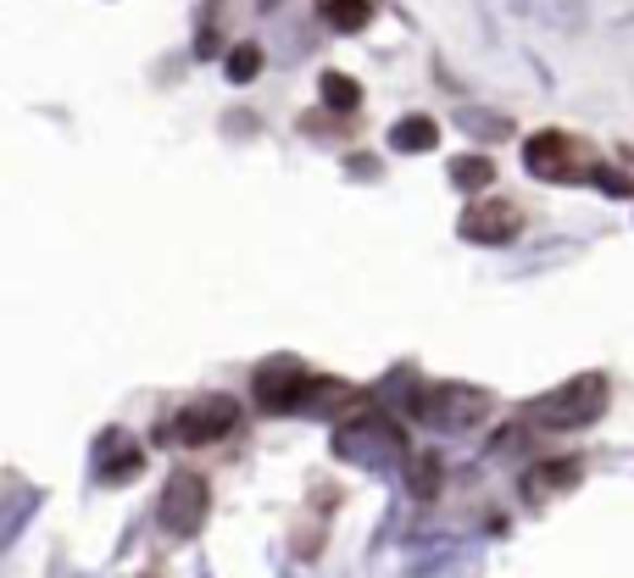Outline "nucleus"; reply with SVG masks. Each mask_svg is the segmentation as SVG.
Returning <instances> with one entry per match:
<instances>
[{
	"mask_svg": "<svg viewBox=\"0 0 634 578\" xmlns=\"http://www.w3.org/2000/svg\"><path fill=\"white\" fill-rule=\"evenodd\" d=\"M318 89H323V106H328V112H339V117L362 106V84H357L351 73H323V78H318Z\"/></svg>",
	"mask_w": 634,
	"mask_h": 578,
	"instance_id": "obj_12",
	"label": "nucleus"
},
{
	"mask_svg": "<svg viewBox=\"0 0 634 578\" xmlns=\"http://www.w3.org/2000/svg\"><path fill=\"white\" fill-rule=\"evenodd\" d=\"M234 423H239V401L234 395H195L189 406H178L173 434L184 445H217V440L234 434Z\"/></svg>",
	"mask_w": 634,
	"mask_h": 578,
	"instance_id": "obj_6",
	"label": "nucleus"
},
{
	"mask_svg": "<svg viewBox=\"0 0 634 578\" xmlns=\"http://www.w3.org/2000/svg\"><path fill=\"white\" fill-rule=\"evenodd\" d=\"M257 73H262V45H251V39L234 45V51H228V78L234 84H251Z\"/></svg>",
	"mask_w": 634,
	"mask_h": 578,
	"instance_id": "obj_15",
	"label": "nucleus"
},
{
	"mask_svg": "<svg viewBox=\"0 0 634 578\" xmlns=\"http://www.w3.org/2000/svg\"><path fill=\"white\" fill-rule=\"evenodd\" d=\"M579 478H584V467L573 456V462H551L540 473H529V490H568V485H579Z\"/></svg>",
	"mask_w": 634,
	"mask_h": 578,
	"instance_id": "obj_14",
	"label": "nucleus"
},
{
	"mask_svg": "<svg viewBox=\"0 0 634 578\" xmlns=\"http://www.w3.org/2000/svg\"><path fill=\"white\" fill-rule=\"evenodd\" d=\"M362 406H368V395L346 378H312L301 395V412H312V417H339V412H362Z\"/></svg>",
	"mask_w": 634,
	"mask_h": 578,
	"instance_id": "obj_9",
	"label": "nucleus"
},
{
	"mask_svg": "<svg viewBox=\"0 0 634 578\" xmlns=\"http://www.w3.org/2000/svg\"><path fill=\"white\" fill-rule=\"evenodd\" d=\"M318 17L334 34H357V28L373 23V0H318Z\"/></svg>",
	"mask_w": 634,
	"mask_h": 578,
	"instance_id": "obj_11",
	"label": "nucleus"
},
{
	"mask_svg": "<svg viewBox=\"0 0 634 578\" xmlns=\"http://www.w3.org/2000/svg\"><path fill=\"white\" fill-rule=\"evenodd\" d=\"M434 485H440V456H434V451H418V456H412V495L428 501Z\"/></svg>",
	"mask_w": 634,
	"mask_h": 578,
	"instance_id": "obj_16",
	"label": "nucleus"
},
{
	"mask_svg": "<svg viewBox=\"0 0 634 578\" xmlns=\"http://www.w3.org/2000/svg\"><path fill=\"white\" fill-rule=\"evenodd\" d=\"M434 139H440V123H434V117H423V112H412V117H396V128H389V144H396V151H407V156H423V151H434Z\"/></svg>",
	"mask_w": 634,
	"mask_h": 578,
	"instance_id": "obj_10",
	"label": "nucleus"
},
{
	"mask_svg": "<svg viewBox=\"0 0 634 578\" xmlns=\"http://www.w3.org/2000/svg\"><path fill=\"white\" fill-rule=\"evenodd\" d=\"M334 451L346 456V462H357V456H362V462H373L378 451L407 456L412 445H407V428H401V423H389V417L368 401V406H362V423H346V428L334 434Z\"/></svg>",
	"mask_w": 634,
	"mask_h": 578,
	"instance_id": "obj_5",
	"label": "nucleus"
},
{
	"mask_svg": "<svg viewBox=\"0 0 634 578\" xmlns=\"http://www.w3.org/2000/svg\"><path fill=\"white\" fill-rule=\"evenodd\" d=\"M451 184L457 189H490L496 184V162L490 156H451Z\"/></svg>",
	"mask_w": 634,
	"mask_h": 578,
	"instance_id": "obj_13",
	"label": "nucleus"
},
{
	"mask_svg": "<svg viewBox=\"0 0 634 578\" xmlns=\"http://www.w3.org/2000/svg\"><path fill=\"white\" fill-rule=\"evenodd\" d=\"M457 234L468 239V246H512V239L523 234V206L507 201V196H484L462 212Z\"/></svg>",
	"mask_w": 634,
	"mask_h": 578,
	"instance_id": "obj_7",
	"label": "nucleus"
},
{
	"mask_svg": "<svg viewBox=\"0 0 634 578\" xmlns=\"http://www.w3.org/2000/svg\"><path fill=\"white\" fill-rule=\"evenodd\" d=\"M490 406H496L490 390H473V384H418V395H412V417L428 428H446V434L484 423Z\"/></svg>",
	"mask_w": 634,
	"mask_h": 578,
	"instance_id": "obj_2",
	"label": "nucleus"
},
{
	"mask_svg": "<svg viewBox=\"0 0 634 578\" xmlns=\"http://www.w3.org/2000/svg\"><path fill=\"white\" fill-rule=\"evenodd\" d=\"M612 401V384L607 373H579L568 384H557L551 395H540L529 406V417L540 423V428H584V423H596Z\"/></svg>",
	"mask_w": 634,
	"mask_h": 578,
	"instance_id": "obj_1",
	"label": "nucleus"
},
{
	"mask_svg": "<svg viewBox=\"0 0 634 578\" xmlns=\"http://www.w3.org/2000/svg\"><path fill=\"white\" fill-rule=\"evenodd\" d=\"M145 578H162V573H145Z\"/></svg>",
	"mask_w": 634,
	"mask_h": 578,
	"instance_id": "obj_18",
	"label": "nucleus"
},
{
	"mask_svg": "<svg viewBox=\"0 0 634 578\" xmlns=\"http://www.w3.org/2000/svg\"><path fill=\"white\" fill-rule=\"evenodd\" d=\"M523 167L546 184H573L579 173H596V156L584 139H573L562 128H540V134L523 139Z\"/></svg>",
	"mask_w": 634,
	"mask_h": 578,
	"instance_id": "obj_3",
	"label": "nucleus"
},
{
	"mask_svg": "<svg viewBox=\"0 0 634 578\" xmlns=\"http://www.w3.org/2000/svg\"><path fill=\"white\" fill-rule=\"evenodd\" d=\"M162 528L173 540H195L207 528V517H212V485L201 473H173L167 478V490H162Z\"/></svg>",
	"mask_w": 634,
	"mask_h": 578,
	"instance_id": "obj_4",
	"label": "nucleus"
},
{
	"mask_svg": "<svg viewBox=\"0 0 634 578\" xmlns=\"http://www.w3.org/2000/svg\"><path fill=\"white\" fill-rule=\"evenodd\" d=\"M307 384H312V373H307L301 362H289V356L262 362V367H257V401H262L268 412H301Z\"/></svg>",
	"mask_w": 634,
	"mask_h": 578,
	"instance_id": "obj_8",
	"label": "nucleus"
},
{
	"mask_svg": "<svg viewBox=\"0 0 634 578\" xmlns=\"http://www.w3.org/2000/svg\"><path fill=\"white\" fill-rule=\"evenodd\" d=\"M139 467H145V451H139V445H128L117 462H101V485H123V478H134Z\"/></svg>",
	"mask_w": 634,
	"mask_h": 578,
	"instance_id": "obj_17",
	"label": "nucleus"
}]
</instances>
